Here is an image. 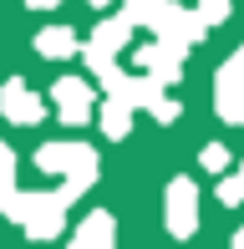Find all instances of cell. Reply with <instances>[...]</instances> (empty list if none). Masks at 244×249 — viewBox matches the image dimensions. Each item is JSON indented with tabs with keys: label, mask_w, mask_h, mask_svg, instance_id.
<instances>
[{
	"label": "cell",
	"mask_w": 244,
	"mask_h": 249,
	"mask_svg": "<svg viewBox=\"0 0 244 249\" xmlns=\"http://www.w3.org/2000/svg\"><path fill=\"white\" fill-rule=\"evenodd\" d=\"M26 5H31V10H56L61 0H26Z\"/></svg>",
	"instance_id": "obj_19"
},
{
	"label": "cell",
	"mask_w": 244,
	"mask_h": 249,
	"mask_svg": "<svg viewBox=\"0 0 244 249\" xmlns=\"http://www.w3.org/2000/svg\"><path fill=\"white\" fill-rule=\"evenodd\" d=\"M36 168L51 173V178H66L61 188L71 198L97 183V153L82 148V142H41V148H36Z\"/></svg>",
	"instance_id": "obj_2"
},
{
	"label": "cell",
	"mask_w": 244,
	"mask_h": 249,
	"mask_svg": "<svg viewBox=\"0 0 244 249\" xmlns=\"http://www.w3.org/2000/svg\"><path fill=\"white\" fill-rule=\"evenodd\" d=\"M219 203H229V209H234V203H244V163L224 178V183H219Z\"/></svg>",
	"instance_id": "obj_14"
},
{
	"label": "cell",
	"mask_w": 244,
	"mask_h": 249,
	"mask_svg": "<svg viewBox=\"0 0 244 249\" xmlns=\"http://www.w3.org/2000/svg\"><path fill=\"white\" fill-rule=\"evenodd\" d=\"M198 16H204L209 26H219V20L229 16V0H198Z\"/></svg>",
	"instance_id": "obj_16"
},
{
	"label": "cell",
	"mask_w": 244,
	"mask_h": 249,
	"mask_svg": "<svg viewBox=\"0 0 244 249\" xmlns=\"http://www.w3.org/2000/svg\"><path fill=\"white\" fill-rule=\"evenodd\" d=\"M153 117H158V122H178V102H168V97H158V102H153Z\"/></svg>",
	"instance_id": "obj_17"
},
{
	"label": "cell",
	"mask_w": 244,
	"mask_h": 249,
	"mask_svg": "<svg viewBox=\"0 0 244 249\" xmlns=\"http://www.w3.org/2000/svg\"><path fill=\"white\" fill-rule=\"evenodd\" d=\"M20 203H26V194L16 188V178H0V213L20 224Z\"/></svg>",
	"instance_id": "obj_13"
},
{
	"label": "cell",
	"mask_w": 244,
	"mask_h": 249,
	"mask_svg": "<svg viewBox=\"0 0 244 249\" xmlns=\"http://www.w3.org/2000/svg\"><path fill=\"white\" fill-rule=\"evenodd\" d=\"M122 16H127L132 26H148V31H158V36L178 41V46H193L209 31V20L198 16V10H183V5H173V0H122Z\"/></svg>",
	"instance_id": "obj_1"
},
{
	"label": "cell",
	"mask_w": 244,
	"mask_h": 249,
	"mask_svg": "<svg viewBox=\"0 0 244 249\" xmlns=\"http://www.w3.org/2000/svg\"><path fill=\"white\" fill-rule=\"evenodd\" d=\"M193 224H198V188H193V178H173L168 183V229L178 239H188Z\"/></svg>",
	"instance_id": "obj_8"
},
{
	"label": "cell",
	"mask_w": 244,
	"mask_h": 249,
	"mask_svg": "<svg viewBox=\"0 0 244 249\" xmlns=\"http://www.w3.org/2000/svg\"><path fill=\"white\" fill-rule=\"evenodd\" d=\"M183 51H188V46H178V41H168V36H158L153 46H138V66H142V71H153L158 82L173 87V82L183 76Z\"/></svg>",
	"instance_id": "obj_7"
},
{
	"label": "cell",
	"mask_w": 244,
	"mask_h": 249,
	"mask_svg": "<svg viewBox=\"0 0 244 249\" xmlns=\"http://www.w3.org/2000/svg\"><path fill=\"white\" fill-rule=\"evenodd\" d=\"M214 112L224 122H239L244 117V46L219 66V92H214Z\"/></svg>",
	"instance_id": "obj_5"
},
{
	"label": "cell",
	"mask_w": 244,
	"mask_h": 249,
	"mask_svg": "<svg viewBox=\"0 0 244 249\" xmlns=\"http://www.w3.org/2000/svg\"><path fill=\"white\" fill-rule=\"evenodd\" d=\"M87 5H112V0H87Z\"/></svg>",
	"instance_id": "obj_21"
},
{
	"label": "cell",
	"mask_w": 244,
	"mask_h": 249,
	"mask_svg": "<svg viewBox=\"0 0 244 249\" xmlns=\"http://www.w3.org/2000/svg\"><path fill=\"white\" fill-rule=\"evenodd\" d=\"M36 51L46 56V61H66V56L82 51V36H76L71 26H46V31L36 36Z\"/></svg>",
	"instance_id": "obj_11"
},
{
	"label": "cell",
	"mask_w": 244,
	"mask_h": 249,
	"mask_svg": "<svg viewBox=\"0 0 244 249\" xmlns=\"http://www.w3.org/2000/svg\"><path fill=\"white\" fill-rule=\"evenodd\" d=\"M97 122H102L107 138H127V132H132V107H127L122 97H112L102 112H97Z\"/></svg>",
	"instance_id": "obj_12"
},
{
	"label": "cell",
	"mask_w": 244,
	"mask_h": 249,
	"mask_svg": "<svg viewBox=\"0 0 244 249\" xmlns=\"http://www.w3.org/2000/svg\"><path fill=\"white\" fill-rule=\"evenodd\" d=\"M239 122H244V117H239Z\"/></svg>",
	"instance_id": "obj_22"
},
{
	"label": "cell",
	"mask_w": 244,
	"mask_h": 249,
	"mask_svg": "<svg viewBox=\"0 0 244 249\" xmlns=\"http://www.w3.org/2000/svg\"><path fill=\"white\" fill-rule=\"evenodd\" d=\"M234 244H239V249H244V229H239V234H234Z\"/></svg>",
	"instance_id": "obj_20"
},
{
	"label": "cell",
	"mask_w": 244,
	"mask_h": 249,
	"mask_svg": "<svg viewBox=\"0 0 244 249\" xmlns=\"http://www.w3.org/2000/svg\"><path fill=\"white\" fill-rule=\"evenodd\" d=\"M0 112H5L10 122H20V127H26V122H41V112H46V107H41V97L16 76V82L0 87Z\"/></svg>",
	"instance_id": "obj_9"
},
{
	"label": "cell",
	"mask_w": 244,
	"mask_h": 249,
	"mask_svg": "<svg viewBox=\"0 0 244 249\" xmlns=\"http://www.w3.org/2000/svg\"><path fill=\"white\" fill-rule=\"evenodd\" d=\"M198 163H204L209 173H224V168H229V148H224V142H209V148L198 153Z\"/></svg>",
	"instance_id": "obj_15"
},
{
	"label": "cell",
	"mask_w": 244,
	"mask_h": 249,
	"mask_svg": "<svg viewBox=\"0 0 244 249\" xmlns=\"http://www.w3.org/2000/svg\"><path fill=\"white\" fill-rule=\"evenodd\" d=\"M112 234H117L112 213L97 209V213H87V219H82V229L71 234V244H76V249H107V244H112Z\"/></svg>",
	"instance_id": "obj_10"
},
{
	"label": "cell",
	"mask_w": 244,
	"mask_h": 249,
	"mask_svg": "<svg viewBox=\"0 0 244 249\" xmlns=\"http://www.w3.org/2000/svg\"><path fill=\"white\" fill-rule=\"evenodd\" d=\"M127 41H132V20H127V16H117V20H102V26H97L92 36L82 41V61L92 66V76L102 71V66H112V56H117L122 46H127Z\"/></svg>",
	"instance_id": "obj_4"
},
{
	"label": "cell",
	"mask_w": 244,
	"mask_h": 249,
	"mask_svg": "<svg viewBox=\"0 0 244 249\" xmlns=\"http://www.w3.org/2000/svg\"><path fill=\"white\" fill-rule=\"evenodd\" d=\"M51 97H56V112H61V122H66V127H82V122L97 112L92 87H87L82 76H61V82L51 87Z\"/></svg>",
	"instance_id": "obj_6"
},
{
	"label": "cell",
	"mask_w": 244,
	"mask_h": 249,
	"mask_svg": "<svg viewBox=\"0 0 244 249\" xmlns=\"http://www.w3.org/2000/svg\"><path fill=\"white\" fill-rule=\"evenodd\" d=\"M0 178H16V148L0 142Z\"/></svg>",
	"instance_id": "obj_18"
},
{
	"label": "cell",
	"mask_w": 244,
	"mask_h": 249,
	"mask_svg": "<svg viewBox=\"0 0 244 249\" xmlns=\"http://www.w3.org/2000/svg\"><path fill=\"white\" fill-rule=\"evenodd\" d=\"M66 203H71L66 188H56V194H26V203H20L26 234H31V239H56L61 224H66Z\"/></svg>",
	"instance_id": "obj_3"
}]
</instances>
